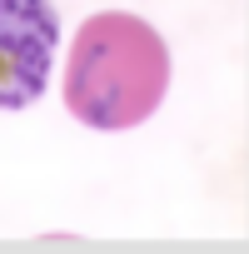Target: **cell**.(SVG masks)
I'll list each match as a JSON object with an SVG mask.
<instances>
[{
	"instance_id": "1",
	"label": "cell",
	"mask_w": 249,
	"mask_h": 254,
	"mask_svg": "<svg viewBox=\"0 0 249 254\" xmlns=\"http://www.w3.org/2000/svg\"><path fill=\"white\" fill-rule=\"evenodd\" d=\"M170 90V50L160 30L130 10H100L80 25L65 65V105L90 130L145 125Z\"/></svg>"
},
{
	"instance_id": "2",
	"label": "cell",
	"mask_w": 249,
	"mask_h": 254,
	"mask_svg": "<svg viewBox=\"0 0 249 254\" xmlns=\"http://www.w3.org/2000/svg\"><path fill=\"white\" fill-rule=\"evenodd\" d=\"M60 45L50 0H0V110H25L45 95Z\"/></svg>"
}]
</instances>
